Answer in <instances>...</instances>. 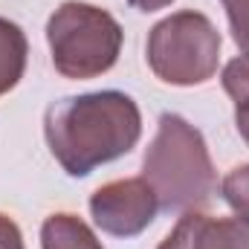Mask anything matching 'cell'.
Listing matches in <instances>:
<instances>
[{
    "instance_id": "cell-11",
    "label": "cell",
    "mask_w": 249,
    "mask_h": 249,
    "mask_svg": "<svg viewBox=\"0 0 249 249\" xmlns=\"http://www.w3.org/2000/svg\"><path fill=\"white\" fill-rule=\"evenodd\" d=\"M229 18V29L241 53L249 55V0H220Z\"/></svg>"
},
{
    "instance_id": "cell-13",
    "label": "cell",
    "mask_w": 249,
    "mask_h": 249,
    "mask_svg": "<svg viewBox=\"0 0 249 249\" xmlns=\"http://www.w3.org/2000/svg\"><path fill=\"white\" fill-rule=\"evenodd\" d=\"M174 0H130V6L133 9H139V12H157V9H165V6H171Z\"/></svg>"
},
{
    "instance_id": "cell-5",
    "label": "cell",
    "mask_w": 249,
    "mask_h": 249,
    "mask_svg": "<svg viewBox=\"0 0 249 249\" xmlns=\"http://www.w3.org/2000/svg\"><path fill=\"white\" fill-rule=\"evenodd\" d=\"M160 212V200L154 188L142 177H124L105 183L90 197L93 223L113 238H136L142 235Z\"/></svg>"
},
{
    "instance_id": "cell-9",
    "label": "cell",
    "mask_w": 249,
    "mask_h": 249,
    "mask_svg": "<svg viewBox=\"0 0 249 249\" xmlns=\"http://www.w3.org/2000/svg\"><path fill=\"white\" fill-rule=\"evenodd\" d=\"M220 84L235 102V127L249 145V55H238L223 67Z\"/></svg>"
},
{
    "instance_id": "cell-1",
    "label": "cell",
    "mask_w": 249,
    "mask_h": 249,
    "mask_svg": "<svg viewBox=\"0 0 249 249\" xmlns=\"http://www.w3.org/2000/svg\"><path fill=\"white\" fill-rule=\"evenodd\" d=\"M44 136L70 177H87L136 148L142 136L139 105L122 90L67 96L44 113Z\"/></svg>"
},
{
    "instance_id": "cell-3",
    "label": "cell",
    "mask_w": 249,
    "mask_h": 249,
    "mask_svg": "<svg viewBox=\"0 0 249 249\" xmlns=\"http://www.w3.org/2000/svg\"><path fill=\"white\" fill-rule=\"evenodd\" d=\"M124 32L119 20L93 3L67 0L47 20L53 67L64 78L87 81L113 70L122 53Z\"/></svg>"
},
{
    "instance_id": "cell-8",
    "label": "cell",
    "mask_w": 249,
    "mask_h": 249,
    "mask_svg": "<svg viewBox=\"0 0 249 249\" xmlns=\"http://www.w3.org/2000/svg\"><path fill=\"white\" fill-rule=\"evenodd\" d=\"M26 58H29L26 32L15 20L0 18V96L18 87L26 70Z\"/></svg>"
},
{
    "instance_id": "cell-2",
    "label": "cell",
    "mask_w": 249,
    "mask_h": 249,
    "mask_svg": "<svg viewBox=\"0 0 249 249\" xmlns=\"http://www.w3.org/2000/svg\"><path fill=\"white\" fill-rule=\"evenodd\" d=\"M142 180L154 188L160 209L200 212L217 191V171L203 133L180 113H162L157 136L142 160Z\"/></svg>"
},
{
    "instance_id": "cell-12",
    "label": "cell",
    "mask_w": 249,
    "mask_h": 249,
    "mask_svg": "<svg viewBox=\"0 0 249 249\" xmlns=\"http://www.w3.org/2000/svg\"><path fill=\"white\" fill-rule=\"evenodd\" d=\"M0 249H26L23 247L20 226L9 214H0Z\"/></svg>"
},
{
    "instance_id": "cell-4",
    "label": "cell",
    "mask_w": 249,
    "mask_h": 249,
    "mask_svg": "<svg viewBox=\"0 0 249 249\" xmlns=\"http://www.w3.org/2000/svg\"><path fill=\"white\" fill-rule=\"evenodd\" d=\"M220 32L214 23L194 9L174 12L154 23L145 44L151 72L174 87L206 84L220 61Z\"/></svg>"
},
{
    "instance_id": "cell-6",
    "label": "cell",
    "mask_w": 249,
    "mask_h": 249,
    "mask_svg": "<svg viewBox=\"0 0 249 249\" xmlns=\"http://www.w3.org/2000/svg\"><path fill=\"white\" fill-rule=\"evenodd\" d=\"M157 249H249V220L186 212Z\"/></svg>"
},
{
    "instance_id": "cell-10",
    "label": "cell",
    "mask_w": 249,
    "mask_h": 249,
    "mask_svg": "<svg viewBox=\"0 0 249 249\" xmlns=\"http://www.w3.org/2000/svg\"><path fill=\"white\" fill-rule=\"evenodd\" d=\"M220 194H223V200L229 203V209H232L238 217L249 220V162L232 168V171L223 177Z\"/></svg>"
},
{
    "instance_id": "cell-7",
    "label": "cell",
    "mask_w": 249,
    "mask_h": 249,
    "mask_svg": "<svg viewBox=\"0 0 249 249\" xmlns=\"http://www.w3.org/2000/svg\"><path fill=\"white\" fill-rule=\"evenodd\" d=\"M41 249H105L96 232L70 212L50 214L41 226Z\"/></svg>"
}]
</instances>
